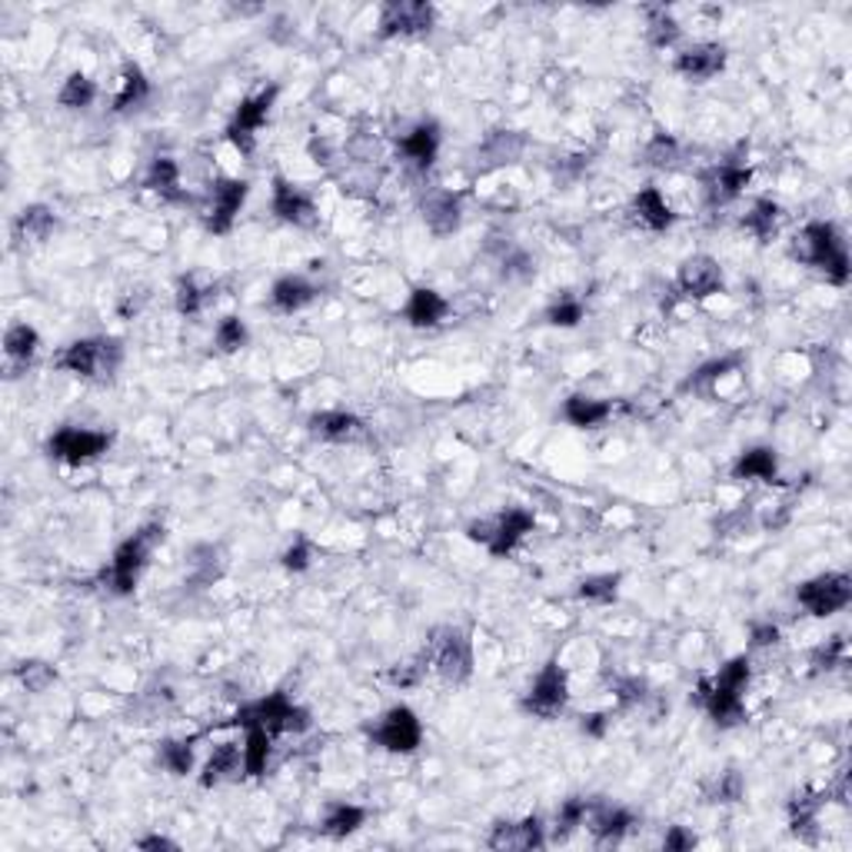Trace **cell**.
<instances>
[{
	"mask_svg": "<svg viewBox=\"0 0 852 852\" xmlns=\"http://www.w3.org/2000/svg\"><path fill=\"white\" fill-rule=\"evenodd\" d=\"M637 826V816L627 809V806H613V803H602V799H593L589 806V816H586V829L589 836L599 842V845H617L623 842Z\"/></svg>",
	"mask_w": 852,
	"mask_h": 852,
	"instance_id": "22",
	"label": "cell"
},
{
	"mask_svg": "<svg viewBox=\"0 0 852 852\" xmlns=\"http://www.w3.org/2000/svg\"><path fill=\"white\" fill-rule=\"evenodd\" d=\"M93 100H97V84H93L84 70H74V74L60 84V90H57V103H60L64 110H87Z\"/></svg>",
	"mask_w": 852,
	"mask_h": 852,
	"instance_id": "44",
	"label": "cell"
},
{
	"mask_svg": "<svg viewBox=\"0 0 852 852\" xmlns=\"http://www.w3.org/2000/svg\"><path fill=\"white\" fill-rule=\"evenodd\" d=\"M54 230H57V217H54V210L44 207V203L24 207V210L18 213V220H14V240H18V243H44V240L54 236Z\"/></svg>",
	"mask_w": 852,
	"mask_h": 852,
	"instance_id": "33",
	"label": "cell"
},
{
	"mask_svg": "<svg viewBox=\"0 0 852 852\" xmlns=\"http://www.w3.org/2000/svg\"><path fill=\"white\" fill-rule=\"evenodd\" d=\"M274 740L267 729L261 726H251L243 729V766H247V776H264L267 766H270V753H274Z\"/></svg>",
	"mask_w": 852,
	"mask_h": 852,
	"instance_id": "38",
	"label": "cell"
},
{
	"mask_svg": "<svg viewBox=\"0 0 852 852\" xmlns=\"http://www.w3.org/2000/svg\"><path fill=\"white\" fill-rule=\"evenodd\" d=\"M161 543H164V527L161 523H147L137 533H131L124 543L113 550L110 563L100 569L103 589L113 593V596H131Z\"/></svg>",
	"mask_w": 852,
	"mask_h": 852,
	"instance_id": "4",
	"label": "cell"
},
{
	"mask_svg": "<svg viewBox=\"0 0 852 852\" xmlns=\"http://www.w3.org/2000/svg\"><path fill=\"white\" fill-rule=\"evenodd\" d=\"M733 479L740 483H776L779 479V456L770 446H750L729 466Z\"/></svg>",
	"mask_w": 852,
	"mask_h": 852,
	"instance_id": "30",
	"label": "cell"
},
{
	"mask_svg": "<svg viewBox=\"0 0 852 852\" xmlns=\"http://www.w3.org/2000/svg\"><path fill=\"white\" fill-rule=\"evenodd\" d=\"M270 210H274L277 220H284L287 226H297V230H310V226H317V220H320L317 200H313L303 187H297V184H290V180H284V177L274 180Z\"/></svg>",
	"mask_w": 852,
	"mask_h": 852,
	"instance_id": "16",
	"label": "cell"
},
{
	"mask_svg": "<svg viewBox=\"0 0 852 852\" xmlns=\"http://www.w3.org/2000/svg\"><path fill=\"white\" fill-rule=\"evenodd\" d=\"M793 257L799 264L819 270L826 277V284H832V287H845L852 277L845 240L832 220H809L793 240Z\"/></svg>",
	"mask_w": 852,
	"mask_h": 852,
	"instance_id": "2",
	"label": "cell"
},
{
	"mask_svg": "<svg viewBox=\"0 0 852 852\" xmlns=\"http://www.w3.org/2000/svg\"><path fill=\"white\" fill-rule=\"evenodd\" d=\"M247 776V766H243V743H217L207 756V763L200 766V786L213 789V786H226Z\"/></svg>",
	"mask_w": 852,
	"mask_h": 852,
	"instance_id": "25",
	"label": "cell"
},
{
	"mask_svg": "<svg viewBox=\"0 0 852 852\" xmlns=\"http://www.w3.org/2000/svg\"><path fill=\"white\" fill-rule=\"evenodd\" d=\"M566 702H569V676L560 666V660H550L527 686L520 709L536 719H556L566 709Z\"/></svg>",
	"mask_w": 852,
	"mask_h": 852,
	"instance_id": "11",
	"label": "cell"
},
{
	"mask_svg": "<svg viewBox=\"0 0 852 852\" xmlns=\"http://www.w3.org/2000/svg\"><path fill=\"white\" fill-rule=\"evenodd\" d=\"M436 24V8L427 0H390L377 14V34L384 41L397 37H423Z\"/></svg>",
	"mask_w": 852,
	"mask_h": 852,
	"instance_id": "12",
	"label": "cell"
},
{
	"mask_svg": "<svg viewBox=\"0 0 852 852\" xmlns=\"http://www.w3.org/2000/svg\"><path fill=\"white\" fill-rule=\"evenodd\" d=\"M220 569H223V560H220V550L203 543L190 553V579L200 583V586H210L213 579H220Z\"/></svg>",
	"mask_w": 852,
	"mask_h": 852,
	"instance_id": "47",
	"label": "cell"
},
{
	"mask_svg": "<svg viewBox=\"0 0 852 852\" xmlns=\"http://www.w3.org/2000/svg\"><path fill=\"white\" fill-rule=\"evenodd\" d=\"M849 660V646H845V637H829L826 643H819L812 653H809V666L816 673H832L839 666H845Z\"/></svg>",
	"mask_w": 852,
	"mask_h": 852,
	"instance_id": "48",
	"label": "cell"
},
{
	"mask_svg": "<svg viewBox=\"0 0 852 852\" xmlns=\"http://www.w3.org/2000/svg\"><path fill=\"white\" fill-rule=\"evenodd\" d=\"M113 443V433L107 430H87V427H60L47 440V456L60 460L67 466H84L103 456Z\"/></svg>",
	"mask_w": 852,
	"mask_h": 852,
	"instance_id": "13",
	"label": "cell"
},
{
	"mask_svg": "<svg viewBox=\"0 0 852 852\" xmlns=\"http://www.w3.org/2000/svg\"><path fill=\"white\" fill-rule=\"evenodd\" d=\"M753 679V663L750 656H733L719 666L712 679H702L696 689V702L709 712V719L719 729L740 726L746 719V689Z\"/></svg>",
	"mask_w": 852,
	"mask_h": 852,
	"instance_id": "1",
	"label": "cell"
},
{
	"mask_svg": "<svg viewBox=\"0 0 852 852\" xmlns=\"http://www.w3.org/2000/svg\"><path fill=\"white\" fill-rule=\"evenodd\" d=\"M613 417L610 400H596L589 394H573L563 400V420L576 430H596Z\"/></svg>",
	"mask_w": 852,
	"mask_h": 852,
	"instance_id": "31",
	"label": "cell"
},
{
	"mask_svg": "<svg viewBox=\"0 0 852 852\" xmlns=\"http://www.w3.org/2000/svg\"><path fill=\"white\" fill-rule=\"evenodd\" d=\"M726 60H729V54H726L722 44H716V41H699V44L683 47V51L673 57V70H676L683 80H689V84H706V80H712V77H719V74L726 70Z\"/></svg>",
	"mask_w": 852,
	"mask_h": 852,
	"instance_id": "19",
	"label": "cell"
},
{
	"mask_svg": "<svg viewBox=\"0 0 852 852\" xmlns=\"http://www.w3.org/2000/svg\"><path fill=\"white\" fill-rule=\"evenodd\" d=\"M753 184V170L740 161H726V164H716L702 174V197H706V207L719 210L726 203H733L746 193V187Z\"/></svg>",
	"mask_w": 852,
	"mask_h": 852,
	"instance_id": "15",
	"label": "cell"
},
{
	"mask_svg": "<svg viewBox=\"0 0 852 852\" xmlns=\"http://www.w3.org/2000/svg\"><path fill=\"white\" fill-rule=\"evenodd\" d=\"M370 740L374 746H380L384 753H394V756H410L420 750L423 743V722L420 716L410 709V706H390L370 729Z\"/></svg>",
	"mask_w": 852,
	"mask_h": 852,
	"instance_id": "10",
	"label": "cell"
},
{
	"mask_svg": "<svg viewBox=\"0 0 852 852\" xmlns=\"http://www.w3.org/2000/svg\"><path fill=\"white\" fill-rule=\"evenodd\" d=\"M193 743H197V737H190V740H164V743L157 746V763H161L170 776H190V773H193V763H197Z\"/></svg>",
	"mask_w": 852,
	"mask_h": 852,
	"instance_id": "42",
	"label": "cell"
},
{
	"mask_svg": "<svg viewBox=\"0 0 852 852\" xmlns=\"http://www.w3.org/2000/svg\"><path fill=\"white\" fill-rule=\"evenodd\" d=\"M693 845H696V836L686 826H670L666 836H663V849L666 852H689Z\"/></svg>",
	"mask_w": 852,
	"mask_h": 852,
	"instance_id": "55",
	"label": "cell"
},
{
	"mask_svg": "<svg viewBox=\"0 0 852 852\" xmlns=\"http://www.w3.org/2000/svg\"><path fill=\"white\" fill-rule=\"evenodd\" d=\"M427 673H430L427 656H417V660H410V663H397V666L390 670V683L400 686V689H413V686H420V683L427 679Z\"/></svg>",
	"mask_w": 852,
	"mask_h": 852,
	"instance_id": "52",
	"label": "cell"
},
{
	"mask_svg": "<svg viewBox=\"0 0 852 852\" xmlns=\"http://www.w3.org/2000/svg\"><path fill=\"white\" fill-rule=\"evenodd\" d=\"M589 806H593V799H586V796H573V799H566L560 809H556V826H553V839H569L576 829H583L586 826V816H589Z\"/></svg>",
	"mask_w": 852,
	"mask_h": 852,
	"instance_id": "45",
	"label": "cell"
},
{
	"mask_svg": "<svg viewBox=\"0 0 852 852\" xmlns=\"http://www.w3.org/2000/svg\"><path fill=\"white\" fill-rule=\"evenodd\" d=\"M722 290V267L709 254H693L676 270V294L686 300H709Z\"/></svg>",
	"mask_w": 852,
	"mask_h": 852,
	"instance_id": "17",
	"label": "cell"
},
{
	"mask_svg": "<svg viewBox=\"0 0 852 852\" xmlns=\"http://www.w3.org/2000/svg\"><path fill=\"white\" fill-rule=\"evenodd\" d=\"M523 151H527V137L520 131H507L504 128V131H494V134H486L479 141V147L473 154V167H476L479 177L497 174V170L517 164L523 157Z\"/></svg>",
	"mask_w": 852,
	"mask_h": 852,
	"instance_id": "18",
	"label": "cell"
},
{
	"mask_svg": "<svg viewBox=\"0 0 852 852\" xmlns=\"http://www.w3.org/2000/svg\"><path fill=\"white\" fill-rule=\"evenodd\" d=\"M124 363V343L117 336H80L54 353V367L87 384H107Z\"/></svg>",
	"mask_w": 852,
	"mask_h": 852,
	"instance_id": "3",
	"label": "cell"
},
{
	"mask_svg": "<svg viewBox=\"0 0 852 852\" xmlns=\"http://www.w3.org/2000/svg\"><path fill=\"white\" fill-rule=\"evenodd\" d=\"M151 100V80L137 64H128L120 74V90L113 93V113H131L141 110Z\"/></svg>",
	"mask_w": 852,
	"mask_h": 852,
	"instance_id": "34",
	"label": "cell"
},
{
	"mask_svg": "<svg viewBox=\"0 0 852 852\" xmlns=\"http://www.w3.org/2000/svg\"><path fill=\"white\" fill-rule=\"evenodd\" d=\"M217 300L213 287H200L193 277H180L174 290V307L180 317H200L210 303Z\"/></svg>",
	"mask_w": 852,
	"mask_h": 852,
	"instance_id": "41",
	"label": "cell"
},
{
	"mask_svg": "<svg viewBox=\"0 0 852 852\" xmlns=\"http://www.w3.org/2000/svg\"><path fill=\"white\" fill-rule=\"evenodd\" d=\"M226 726H240V729L261 726L270 737H290V733L300 737L313 726V716H310L307 706L294 702L287 693H267L254 702H243Z\"/></svg>",
	"mask_w": 852,
	"mask_h": 852,
	"instance_id": "5",
	"label": "cell"
},
{
	"mask_svg": "<svg viewBox=\"0 0 852 852\" xmlns=\"http://www.w3.org/2000/svg\"><path fill=\"white\" fill-rule=\"evenodd\" d=\"M251 197V184L240 177H220L207 187V203H203V223L210 233H230L243 203Z\"/></svg>",
	"mask_w": 852,
	"mask_h": 852,
	"instance_id": "14",
	"label": "cell"
},
{
	"mask_svg": "<svg viewBox=\"0 0 852 852\" xmlns=\"http://www.w3.org/2000/svg\"><path fill=\"white\" fill-rule=\"evenodd\" d=\"M277 97H280V87L270 84V87H264V90H257V93H251V97H243V100L236 103V110H233V117H230V124H226V131H223L226 144H230L236 154H243V157L254 154L257 134L264 131V124L270 120V110H274Z\"/></svg>",
	"mask_w": 852,
	"mask_h": 852,
	"instance_id": "8",
	"label": "cell"
},
{
	"mask_svg": "<svg viewBox=\"0 0 852 852\" xmlns=\"http://www.w3.org/2000/svg\"><path fill=\"white\" fill-rule=\"evenodd\" d=\"M746 796V779L740 770H726L716 776L712 789H709V803H740Z\"/></svg>",
	"mask_w": 852,
	"mask_h": 852,
	"instance_id": "51",
	"label": "cell"
},
{
	"mask_svg": "<svg viewBox=\"0 0 852 852\" xmlns=\"http://www.w3.org/2000/svg\"><path fill=\"white\" fill-rule=\"evenodd\" d=\"M586 320V303L579 297H560L546 307V323L560 330H573Z\"/></svg>",
	"mask_w": 852,
	"mask_h": 852,
	"instance_id": "50",
	"label": "cell"
},
{
	"mask_svg": "<svg viewBox=\"0 0 852 852\" xmlns=\"http://www.w3.org/2000/svg\"><path fill=\"white\" fill-rule=\"evenodd\" d=\"M363 822H367V809L356 806V803H333L323 819H320V832L327 839H346L353 836Z\"/></svg>",
	"mask_w": 852,
	"mask_h": 852,
	"instance_id": "37",
	"label": "cell"
},
{
	"mask_svg": "<svg viewBox=\"0 0 852 852\" xmlns=\"http://www.w3.org/2000/svg\"><path fill=\"white\" fill-rule=\"evenodd\" d=\"M18 679H21V686H24L27 693L41 696V693H47V689L57 683V670H54L51 663H44V660H24V663L18 666Z\"/></svg>",
	"mask_w": 852,
	"mask_h": 852,
	"instance_id": "49",
	"label": "cell"
},
{
	"mask_svg": "<svg viewBox=\"0 0 852 852\" xmlns=\"http://www.w3.org/2000/svg\"><path fill=\"white\" fill-rule=\"evenodd\" d=\"M450 313V300L433 290V287H417L403 307V320L413 327V330H436Z\"/></svg>",
	"mask_w": 852,
	"mask_h": 852,
	"instance_id": "27",
	"label": "cell"
},
{
	"mask_svg": "<svg viewBox=\"0 0 852 852\" xmlns=\"http://www.w3.org/2000/svg\"><path fill=\"white\" fill-rule=\"evenodd\" d=\"M144 190L157 193L164 203H190V193L180 180V164L174 157H154L144 174Z\"/></svg>",
	"mask_w": 852,
	"mask_h": 852,
	"instance_id": "28",
	"label": "cell"
},
{
	"mask_svg": "<svg viewBox=\"0 0 852 852\" xmlns=\"http://www.w3.org/2000/svg\"><path fill=\"white\" fill-rule=\"evenodd\" d=\"M307 430L313 440L320 443H359L363 436H367V423H363L356 413L350 410H320L307 420Z\"/></svg>",
	"mask_w": 852,
	"mask_h": 852,
	"instance_id": "24",
	"label": "cell"
},
{
	"mask_svg": "<svg viewBox=\"0 0 852 852\" xmlns=\"http://www.w3.org/2000/svg\"><path fill=\"white\" fill-rule=\"evenodd\" d=\"M546 839V826L540 816H527V819H504L494 826V832L486 836V845L500 849V852H533L543 849Z\"/></svg>",
	"mask_w": 852,
	"mask_h": 852,
	"instance_id": "20",
	"label": "cell"
},
{
	"mask_svg": "<svg viewBox=\"0 0 852 852\" xmlns=\"http://www.w3.org/2000/svg\"><path fill=\"white\" fill-rule=\"evenodd\" d=\"M779 220H783V207L773 197H756L750 203V210L740 217V226L750 236H756L760 243H770L779 233Z\"/></svg>",
	"mask_w": 852,
	"mask_h": 852,
	"instance_id": "32",
	"label": "cell"
},
{
	"mask_svg": "<svg viewBox=\"0 0 852 852\" xmlns=\"http://www.w3.org/2000/svg\"><path fill=\"white\" fill-rule=\"evenodd\" d=\"M420 217L433 236H453L463 226V193L443 187L427 190V197L420 200Z\"/></svg>",
	"mask_w": 852,
	"mask_h": 852,
	"instance_id": "21",
	"label": "cell"
},
{
	"mask_svg": "<svg viewBox=\"0 0 852 852\" xmlns=\"http://www.w3.org/2000/svg\"><path fill=\"white\" fill-rule=\"evenodd\" d=\"M536 530V517L523 507H513V510H504L490 520H473L466 527V540L469 543H479L490 556L504 560L510 556L530 533Z\"/></svg>",
	"mask_w": 852,
	"mask_h": 852,
	"instance_id": "7",
	"label": "cell"
},
{
	"mask_svg": "<svg viewBox=\"0 0 852 852\" xmlns=\"http://www.w3.org/2000/svg\"><path fill=\"white\" fill-rule=\"evenodd\" d=\"M284 569H290V573H303L307 566H310V560H313V546L303 540V536H297L287 550H284Z\"/></svg>",
	"mask_w": 852,
	"mask_h": 852,
	"instance_id": "53",
	"label": "cell"
},
{
	"mask_svg": "<svg viewBox=\"0 0 852 852\" xmlns=\"http://www.w3.org/2000/svg\"><path fill=\"white\" fill-rule=\"evenodd\" d=\"M740 363H743V359H740L737 353L716 356V359L702 363V367H696V370L686 377L683 390H686V394H709V390H716V384H719V380H726L729 374H737V370H740Z\"/></svg>",
	"mask_w": 852,
	"mask_h": 852,
	"instance_id": "35",
	"label": "cell"
},
{
	"mask_svg": "<svg viewBox=\"0 0 852 852\" xmlns=\"http://www.w3.org/2000/svg\"><path fill=\"white\" fill-rule=\"evenodd\" d=\"M630 220L646 233H663L676 223V213L660 187H640L630 200Z\"/></svg>",
	"mask_w": 852,
	"mask_h": 852,
	"instance_id": "26",
	"label": "cell"
},
{
	"mask_svg": "<svg viewBox=\"0 0 852 852\" xmlns=\"http://www.w3.org/2000/svg\"><path fill=\"white\" fill-rule=\"evenodd\" d=\"M683 161V144L673 134H653L643 147V164L653 170H676Z\"/></svg>",
	"mask_w": 852,
	"mask_h": 852,
	"instance_id": "43",
	"label": "cell"
},
{
	"mask_svg": "<svg viewBox=\"0 0 852 852\" xmlns=\"http://www.w3.org/2000/svg\"><path fill=\"white\" fill-rule=\"evenodd\" d=\"M440 147H443V134H440V124H433V120H420V124L410 128V131L400 137V144H397L403 164H407L410 170H420V174H427V170L436 164Z\"/></svg>",
	"mask_w": 852,
	"mask_h": 852,
	"instance_id": "23",
	"label": "cell"
},
{
	"mask_svg": "<svg viewBox=\"0 0 852 852\" xmlns=\"http://www.w3.org/2000/svg\"><path fill=\"white\" fill-rule=\"evenodd\" d=\"M430 673H436L446 686H463L473 676L476 656H473V640L460 627H436L427 640L423 650Z\"/></svg>",
	"mask_w": 852,
	"mask_h": 852,
	"instance_id": "6",
	"label": "cell"
},
{
	"mask_svg": "<svg viewBox=\"0 0 852 852\" xmlns=\"http://www.w3.org/2000/svg\"><path fill=\"white\" fill-rule=\"evenodd\" d=\"M779 640H783V633H779V627H776L773 620L750 627V650H770V646H776Z\"/></svg>",
	"mask_w": 852,
	"mask_h": 852,
	"instance_id": "54",
	"label": "cell"
},
{
	"mask_svg": "<svg viewBox=\"0 0 852 852\" xmlns=\"http://www.w3.org/2000/svg\"><path fill=\"white\" fill-rule=\"evenodd\" d=\"M41 350V333L31 323H11L4 333V356L18 367H31Z\"/></svg>",
	"mask_w": 852,
	"mask_h": 852,
	"instance_id": "39",
	"label": "cell"
},
{
	"mask_svg": "<svg viewBox=\"0 0 852 852\" xmlns=\"http://www.w3.org/2000/svg\"><path fill=\"white\" fill-rule=\"evenodd\" d=\"M683 37L679 21L673 18V11L666 8H646V41L656 51H670L676 47V41Z\"/></svg>",
	"mask_w": 852,
	"mask_h": 852,
	"instance_id": "40",
	"label": "cell"
},
{
	"mask_svg": "<svg viewBox=\"0 0 852 852\" xmlns=\"http://www.w3.org/2000/svg\"><path fill=\"white\" fill-rule=\"evenodd\" d=\"M317 297H320L317 284H310V280L300 277V274H287V277H280V280L270 287V307H274L277 313H287V317L307 310Z\"/></svg>",
	"mask_w": 852,
	"mask_h": 852,
	"instance_id": "29",
	"label": "cell"
},
{
	"mask_svg": "<svg viewBox=\"0 0 852 852\" xmlns=\"http://www.w3.org/2000/svg\"><path fill=\"white\" fill-rule=\"evenodd\" d=\"M137 849H147V852H161V849H180L174 839H167V836H144V839H137Z\"/></svg>",
	"mask_w": 852,
	"mask_h": 852,
	"instance_id": "57",
	"label": "cell"
},
{
	"mask_svg": "<svg viewBox=\"0 0 852 852\" xmlns=\"http://www.w3.org/2000/svg\"><path fill=\"white\" fill-rule=\"evenodd\" d=\"M623 589V573H589L576 583V599L589 606H613Z\"/></svg>",
	"mask_w": 852,
	"mask_h": 852,
	"instance_id": "36",
	"label": "cell"
},
{
	"mask_svg": "<svg viewBox=\"0 0 852 852\" xmlns=\"http://www.w3.org/2000/svg\"><path fill=\"white\" fill-rule=\"evenodd\" d=\"M247 343H251V330H247V323H243L240 317H223V320L217 323V330H213V346H217L223 356L240 353Z\"/></svg>",
	"mask_w": 852,
	"mask_h": 852,
	"instance_id": "46",
	"label": "cell"
},
{
	"mask_svg": "<svg viewBox=\"0 0 852 852\" xmlns=\"http://www.w3.org/2000/svg\"><path fill=\"white\" fill-rule=\"evenodd\" d=\"M606 729H610V712H586L579 719V733L589 737V740H602Z\"/></svg>",
	"mask_w": 852,
	"mask_h": 852,
	"instance_id": "56",
	"label": "cell"
},
{
	"mask_svg": "<svg viewBox=\"0 0 852 852\" xmlns=\"http://www.w3.org/2000/svg\"><path fill=\"white\" fill-rule=\"evenodd\" d=\"M796 602L812 620H829L852 602V576L849 573H819L796 586Z\"/></svg>",
	"mask_w": 852,
	"mask_h": 852,
	"instance_id": "9",
	"label": "cell"
}]
</instances>
